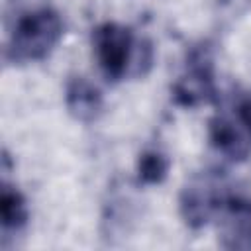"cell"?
<instances>
[{"label":"cell","mask_w":251,"mask_h":251,"mask_svg":"<svg viewBox=\"0 0 251 251\" xmlns=\"http://www.w3.org/2000/svg\"><path fill=\"white\" fill-rule=\"evenodd\" d=\"M171 161L161 151H145L137 159V180L141 184H161L167 178Z\"/></svg>","instance_id":"ba28073f"},{"label":"cell","mask_w":251,"mask_h":251,"mask_svg":"<svg viewBox=\"0 0 251 251\" xmlns=\"http://www.w3.org/2000/svg\"><path fill=\"white\" fill-rule=\"evenodd\" d=\"M210 143L229 161H245L251 155V126L243 120L237 106L220 110L208 124Z\"/></svg>","instance_id":"5b68a950"},{"label":"cell","mask_w":251,"mask_h":251,"mask_svg":"<svg viewBox=\"0 0 251 251\" xmlns=\"http://www.w3.org/2000/svg\"><path fill=\"white\" fill-rule=\"evenodd\" d=\"M0 220H2V233L8 237V233H18L29 220V210L24 194L10 186L6 180L0 188Z\"/></svg>","instance_id":"52a82bcc"},{"label":"cell","mask_w":251,"mask_h":251,"mask_svg":"<svg viewBox=\"0 0 251 251\" xmlns=\"http://www.w3.org/2000/svg\"><path fill=\"white\" fill-rule=\"evenodd\" d=\"M218 98L212 59L206 51L198 49L192 53L186 73L173 84V102L182 108H196L210 104Z\"/></svg>","instance_id":"277c9868"},{"label":"cell","mask_w":251,"mask_h":251,"mask_svg":"<svg viewBox=\"0 0 251 251\" xmlns=\"http://www.w3.org/2000/svg\"><path fill=\"white\" fill-rule=\"evenodd\" d=\"M237 110H239V114L243 116V120L251 126V92H249V94H247V96L237 104Z\"/></svg>","instance_id":"9c48e42d"},{"label":"cell","mask_w":251,"mask_h":251,"mask_svg":"<svg viewBox=\"0 0 251 251\" xmlns=\"http://www.w3.org/2000/svg\"><path fill=\"white\" fill-rule=\"evenodd\" d=\"M4 16V61L10 65L43 61L63 37V20L47 0H8Z\"/></svg>","instance_id":"6da1fadb"},{"label":"cell","mask_w":251,"mask_h":251,"mask_svg":"<svg viewBox=\"0 0 251 251\" xmlns=\"http://www.w3.org/2000/svg\"><path fill=\"white\" fill-rule=\"evenodd\" d=\"M92 43L98 65L108 80L129 78L139 45L131 27L116 22H104L92 31Z\"/></svg>","instance_id":"3957f363"},{"label":"cell","mask_w":251,"mask_h":251,"mask_svg":"<svg viewBox=\"0 0 251 251\" xmlns=\"http://www.w3.org/2000/svg\"><path fill=\"white\" fill-rule=\"evenodd\" d=\"M65 106L73 120L92 124L100 118L104 100L100 90L84 76H71L65 86Z\"/></svg>","instance_id":"8992f818"},{"label":"cell","mask_w":251,"mask_h":251,"mask_svg":"<svg viewBox=\"0 0 251 251\" xmlns=\"http://www.w3.org/2000/svg\"><path fill=\"white\" fill-rule=\"evenodd\" d=\"M227 186L218 173H200L192 176L180 190L178 212L190 229L204 227L229 200Z\"/></svg>","instance_id":"7a4b0ae2"}]
</instances>
